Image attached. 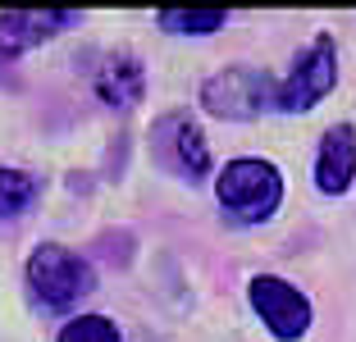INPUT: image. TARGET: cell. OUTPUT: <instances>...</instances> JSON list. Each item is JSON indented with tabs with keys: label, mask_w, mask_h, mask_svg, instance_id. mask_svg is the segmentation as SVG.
Masks as SVG:
<instances>
[{
	"label": "cell",
	"mask_w": 356,
	"mask_h": 342,
	"mask_svg": "<svg viewBox=\"0 0 356 342\" xmlns=\"http://www.w3.org/2000/svg\"><path fill=\"white\" fill-rule=\"evenodd\" d=\"M78 14L74 10H32V14H0V51H28V46L46 42V37H55L60 28H74Z\"/></svg>",
	"instance_id": "cell-8"
},
{
	"label": "cell",
	"mask_w": 356,
	"mask_h": 342,
	"mask_svg": "<svg viewBox=\"0 0 356 342\" xmlns=\"http://www.w3.org/2000/svg\"><path fill=\"white\" fill-rule=\"evenodd\" d=\"M352 174H356V133H352V124H338V128H329L325 142H320L315 183H320L325 197H343Z\"/></svg>",
	"instance_id": "cell-7"
},
{
	"label": "cell",
	"mask_w": 356,
	"mask_h": 342,
	"mask_svg": "<svg viewBox=\"0 0 356 342\" xmlns=\"http://www.w3.org/2000/svg\"><path fill=\"white\" fill-rule=\"evenodd\" d=\"M215 197L238 224H261L279 210L283 178L270 160H233V165H224L220 183H215Z\"/></svg>",
	"instance_id": "cell-1"
},
{
	"label": "cell",
	"mask_w": 356,
	"mask_h": 342,
	"mask_svg": "<svg viewBox=\"0 0 356 342\" xmlns=\"http://www.w3.org/2000/svg\"><path fill=\"white\" fill-rule=\"evenodd\" d=\"M274 92H279V83L270 73L233 64V69H220L215 78H206L201 105L220 119H256L261 110H274Z\"/></svg>",
	"instance_id": "cell-4"
},
{
	"label": "cell",
	"mask_w": 356,
	"mask_h": 342,
	"mask_svg": "<svg viewBox=\"0 0 356 342\" xmlns=\"http://www.w3.org/2000/svg\"><path fill=\"white\" fill-rule=\"evenodd\" d=\"M252 306L265 320V329L279 342H297L306 329H311V301L293 288V283L274 279V274H261L252 279Z\"/></svg>",
	"instance_id": "cell-6"
},
{
	"label": "cell",
	"mask_w": 356,
	"mask_h": 342,
	"mask_svg": "<svg viewBox=\"0 0 356 342\" xmlns=\"http://www.w3.org/2000/svg\"><path fill=\"white\" fill-rule=\"evenodd\" d=\"M37 201V178L23 174V169L0 165V219H14Z\"/></svg>",
	"instance_id": "cell-11"
},
{
	"label": "cell",
	"mask_w": 356,
	"mask_h": 342,
	"mask_svg": "<svg viewBox=\"0 0 356 342\" xmlns=\"http://www.w3.org/2000/svg\"><path fill=\"white\" fill-rule=\"evenodd\" d=\"M156 19H160V28L174 32V37H206V32H220L229 14L224 10H160Z\"/></svg>",
	"instance_id": "cell-10"
},
{
	"label": "cell",
	"mask_w": 356,
	"mask_h": 342,
	"mask_svg": "<svg viewBox=\"0 0 356 342\" xmlns=\"http://www.w3.org/2000/svg\"><path fill=\"white\" fill-rule=\"evenodd\" d=\"M60 342H124V338L105 315H78L60 329Z\"/></svg>",
	"instance_id": "cell-12"
},
{
	"label": "cell",
	"mask_w": 356,
	"mask_h": 342,
	"mask_svg": "<svg viewBox=\"0 0 356 342\" xmlns=\"http://www.w3.org/2000/svg\"><path fill=\"white\" fill-rule=\"evenodd\" d=\"M28 288L42 306L69 311L74 301H83L87 292L96 288V274H92V265H87L83 256H74L69 247L46 242V247H37L32 260H28Z\"/></svg>",
	"instance_id": "cell-2"
},
{
	"label": "cell",
	"mask_w": 356,
	"mask_h": 342,
	"mask_svg": "<svg viewBox=\"0 0 356 342\" xmlns=\"http://www.w3.org/2000/svg\"><path fill=\"white\" fill-rule=\"evenodd\" d=\"M338 83V46L329 32H320L302 55H297L293 73L279 78V92H274V110L283 114H302L311 110L315 101H325Z\"/></svg>",
	"instance_id": "cell-3"
},
{
	"label": "cell",
	"mask_w": 356,
	"mask_h": 342,
	"mask_svg": "<svg viewBox=\"0 0 356 342\" xmlns=\"http://www.w3.org/2000/svg\"><path fill=\"white\" fill-rule=\"evenodd\" d=\"M151 156L156 165H165L178 178H206L210 169V146L201 137V128L192 124V114H160L151 128Z\"/></svg>",
	"instance_id": "cell-5"
},
{
	"label": "cell",
	"mask_w": 356,
	"mask_h": 342,
	"mask_svg": "<svg viewBox=\"0 0 356 342\" xmlns=\"http://www.w3.org/2000/svg\"><path fill=\"white\" fill-rule=\"evenodd\" d=\"M92 83H96V96L105 105L133 110L142 101V92H147V73H142V60H133V55H105Z\"/></svg>",
	"instance_id": "cell-9"
}]
</instances>
